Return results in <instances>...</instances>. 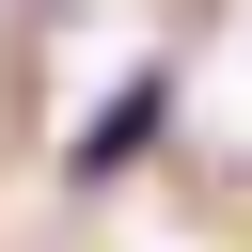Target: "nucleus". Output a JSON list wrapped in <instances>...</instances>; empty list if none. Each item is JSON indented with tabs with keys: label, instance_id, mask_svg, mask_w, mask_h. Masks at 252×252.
<instances>
[{
	"label": "nucleus",
	"instance_id": "obj_1",
	"mask_svg": "<svg viewBox=\"0 0 252 252\" xmlns=\"http://www.w3.org/2000/svg\"><path fill=\"white\" fill-rule=\"evenodd\" d=\"M158 110H173V79L142 63V79H110V110H94V142H79V173H126L142 142H158Z\"/></svg>",
	"mask_w": 252,
	"mask_h": 252
}]
</instances>
